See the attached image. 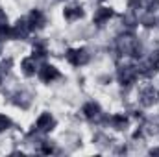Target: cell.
<instances>
[{
  "label": "cell",
  "mask_w": 159,
  "mask_h": 157,
  "mask_svg": "<svg viewBox=\"0 0 159 157\" xmlns=\"http://www.w3.org/2000/svg\"><path fill=\"white\" fill-rule=\"evenodd\" d=\"M37 126H39L41 129H48V128L52 126V118H50V115H43V117L39 118V122H37Z\"/></svg>",
  "instance_id": "1"
},
{
  "label": "cell",
  "mask_w": 159,
  "mask_h": 157,
  "mask_svg": "<svg viewBox=\"0 0 159 157\" xmlns=\"http://www.w3.org/2000/svg\"><path fill=\"white\" fill-rule=\"evenodd\" d=\"M43 79H52V78H56L57 76V72H56V69L54 67H44V70H43Z\"/></svg>",
  "instance_id": "2"
}]
</instances>
